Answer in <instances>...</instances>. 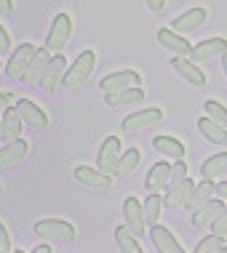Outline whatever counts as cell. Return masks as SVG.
Segmentation results:
<instances>
[{
    "instance_id": "4dcf8cb0",
    "label": "cell",
    "mask_w": 227,
    "mask_h": 253,
    "mask_svg": "<svg viewBox=\"0 0 227 253\" xmlns=\"http://www.w3.org/2000/svg\"><path fill=\"white\" fill-rule=\"evenodd\" d=\"M195 253H227V243L222 240V235H209L195 245Z\"/></svg>"
},
{
    "instance_id": "9c48e42d",
    "label": "cell",
    "mask_w": 227,
    "mask_h": 253,
    "mask_svg": "<svg viewBox=\"0 0 227 253\" xmlns=\"http://www.w3.org/2000/svg\"><path fill=\"white\" fill-rule=\"evenodd\" d=\"M75 179L83 184V187L96 189V192H107L110 184H113V176H107L105 170H99V168H88V166L75 168Z\"/></svg>"
},
{
    "instance_id": "7a4b0ae2",
    "label": "cell",
    "mask_w": 227,
    "mask_h": 253,
    "mask_svg": "<svg viewBox=\"0 0 227 253\" xmlns=\"http://www.w3.org/2000/svg\"><path fill=\"white\" fill-rule=\"evenodd\" d=\"M70 32H72V19L67 13H57L51 22V30L46 35V48L51 53H61V48L67 45L70 40Z\"/></svg>"
},
{
    "instance_id": "d6a6232c",
    "label": "cell",
    "mask_w": 227,
    "mask_h": 253,
    "mask_svg": "<svg viewBox=\"0 0 227 253\" xmlns=\"http://www.w3.org/2000/svg\"><path fill=\"white\" fill-rule=\"evenodd\" d=\"M182 179H187V166H184V160H174V166H171V187L174 184H179Z\"/></svg>"
},
{
    "instance_id": "d6986e66",
    "label": "cell",
    "mask_w": 227,
    "mask_h": 253,
    "mask_svg": "<svg viewBox=\"0 0 227 253\" xmlns=\"http://www.w3.org/2000/svg\"><path fill=\"white\" fill-rule=\"evenodd\" d=\"M158 43H161L163 48H169L174 56H190L192 53V45L174 30H158Z\"/></svg>"
},
{
    "instance_id": "f546056e",
    "label": "cell",
    "mask_w": 227,
    "mask_h": 253,
    "mask_svg": "<svg viewBox=\"0 0 227 253\" xmlns=\"http://www.w3.org/2000/svg\"><path fill=\"white\" fill-rule=\"evenodd\" d=\"M139 157H142V155H139V149H136V147H128L126 152L120 155L118 173H115V176H118V179H123V176L134 173V170H136V166H139Z\"/></svg>"
},
{
    "instance_id": "4fadbf2b",
    "label": "cell",
    "mask_w": 227,
    "mask_h": 253,
    "mask_svg": "<svg viewBox=\"0 0 227 253\" xmlns=\"http://www.w3.org/2000/svg\"><path fill=\"white\" fill-rule=\"evenodd\" d=\"M171 67H174V70L179 72L190 85H195V88L206 85V75L201 72V67H198L190 56H174V59H171Z\"/></svg>"
},
{
    "instance_id": "4316f807",
    "label": "cell",
    "mask_w": 227,
    "mask_h": 253,
    "mask_svg": "<svg viewBox=\"0 0 227 253\" xmlns=\"http://www.w3.org/2000/svg\"><path fill=\"white\" fill-rule=\"evenodd\" d=\"M227 173V152H217L214 157H209V160L201 166V176L203 179H211L214 181L217 176Z\"/></svg>"
},
{
    "instance_id": "8d00e7d4",
    "label": "cell",
    "mask_w": 227,
    "mask_h": 253,
    "mask_svg": "<svg viewBox=\"0 0 227 253\" xmlns=\"http://www.w3.org/2000/svg\"><path fill=\"white\" fill-rule=\"evenodd\" d=\"M11 11H13V3H11V0H0V16L8 19Z\"/></svg>"
},
{
    "instance_id": "7c38bea8",
    "label": "cell",
    "mask_w": 227,
    "mask_h": 253,
    "mask_svg": "<svg viewBox=\"0 0 227 253\" xmlns=\"http://www.w3.org/2000/svg\"><path fill=\"white\" fill-rule=\"evenodd\" d=\"M123 216H126V227L134 232V235H142L147 229L144 224V205L136 200V197H126L123 200Z\"/></svg>"
},
{
    "instance_id": "7402d4cb",
    "label": "cell",
    "mask_w": 227,
    "mask_h": 253,
    "mask_svg": "<svg viewBox=\"0 0 227 253\" xmlns=\"http://www.w3.org/2000/svg\"><path fill=\"white\" fill-rule=\"evenodd\" d=\"M198 131L206 141H211V144H219V147H227V128L219 126L217 120H211L209 115L206 118L198 120Z\"/></svg>"
},
{
    "instance_id": "2e32d148",
    "label": "cell",
    "mask_w": 227,
    "mask_h": 253,
    "mask_svg": "<svg viewBox=\"0 0 227 253\" xmlns=\"http://www.w3.org/2000/svg\"><path fill=\"white\" fill-rule=\"evenodd\" d=\"M27 147L22 139H16V141H8V144H3V149H0V168L3 170H11V168H16L19 163L27 157Z\"/></svg>"
},
{
    "instance_id": "9a60e30c",
    "label": "cell",
    "mask_w": 227,
    "mask_h": 253,
    "mask_svg": "<svg viewBox=\"0 0 227 253\" xmlns=\"http://www.w3.org/2000/svg\"><path fill=\"white\" fill-rule=\"evenodd\" d=\"M203 22H206V8H190L171 22V30L179 32V35H190V32H195Z\"/></svg>"
},
{
    "instance_id": "ba28073f",
    "label": "cell",
    "mask_w": 227,
    "mask_h": 253,
    "mask_svg": "<svg viewBox=\"0 0 227 253\" xmlns=\"http://www.w3.org/2000/svg\"><path fill=\"white\" fill-rule=\"evenodd\" d=\"M48 64H51V51L46 48H38L35 53H32V59H30V67H27V72H24V83L27 85H40V80H43V75L48 70Z\"/></svg>"
},
{
    "instance_id": "e575fe53",
    "label": "cell",
    "mask_w": 227,
    "mask_h": 253,
    "mask_svg": "<svg viewBox=\"0 0 227 253\" xmlns=\"http://www.w3.org/2000/svg\"><path fill=\"white\" fill-rule=\"evenodd\" d=\"M0 251L11 253V235H8V227H5V224H0Z\"/></svg>"
},
{
    "instance_id": "5b68a950",
    "label": "cell",
    "mask_w": 227,
    "mask_h": 253,
    "mask_svg": "<svg viewBox=\"0 0 227 253\" xmlns=\"http://www.w3.org/2000/svg\"><path fill=\"white\" fill-rule=\"evenodd\" d=\"M139 85H142V78H139V72H134V70H120V72L105 75V78L99 80L102 93H115V91H126V88H139Z\"/></svg>"
},
{
    "instance_id": "603a6c76",
    "label": "cell",
    "mask_w": 227,
    "mask_h": 253,
    "mask_svg": "<svg viewBox=\"0 0 227 253\" xmlns=\"http://www.w3.org/2000/svg\"><path fill=\"white\" fill-rule=\"evenodd\" d=\"M144 101V91L142 88H126V91H115V93H105V104L107 107H134Z\"/></svg>"
},
{
    "instance_id": "60d3db41",
    "label": "cell",
    "mask_w": 227,
    "mask_h": 253,
    "mask_svg": "<svg viewBox=\"0 0 227 253\" xmlns=\"http://www.w3.org/2000/svg\"><path fill=\"white\" fill-rule=\"evenodd\" d=\"M8 104H11V93H0V107L8 109Z\"/></svg>"
},
{
    "instance_id": "30bf717a",
    "label": "cell",
    "mask_w": 227,
    "mask_h": 253,
    "mask_svg": "<svg viewBox=\"0 0 227 253\" xmlns=\"http://www.w3.org/2000/svg\"><path fill=\"white\" fill-rule=\"evenodd\" d=\"M222 213H225V203H222V197H219V200H214V197H211V200H209V203H203L198 211H192V227L206 229V227H211V224H214Z\"/></svg>"
},
{
    "instance_id": "52a82bcc",
    "label": "cell",
    "mask_w": 227,
    "mask_h": 253,
    "mask_svg": "<svg viewBox=\"0 0 227 253\" xmlns=\"http://www.w3.org/2000/svg\"><path fill=\"white\" fill-rule=\"evenodd\" d=\"M35 51L38 48L32 43H22L8 56V61H5V75H8V78H24V72H27V67H30V59Z\"/></svg>"
},
{
    "instance_id": "cb8c5ba5",
    "label": "cell",
    "mask_w": 227,
    "mask_h": 253,
    "mask_svg": "<svg viewBox=\"0 0 227 253\" xmlns=\"http://www.w3.org/2000/svg\"><path fill=\"white\" fill-rule=\"evenodd\" d=\"M153 149L161 152L163 157H171V160H184V144L179 139H171V136H155L153 139Z\"/></svg>"
},
{
    "instance_id": "1f68e13d",
    "label": "cell",
    "mask_w": 227,
    "mask_h": 253,
    "mask_svg": "<svg viewBox=\"0 0 227 253\" xmlns=\"http://www.w3.org/2000/svg\"><path fill=\"white\" fill-rule=\"evenodd\" d=\"M203 109H206V115H209L211 120H217L219 126H225L227 128V107H222L219 101H214V99H209L203 104Z\"/></svg>"
},
{
    "instance_id": "d590c367",
    "label": "cell",
    "mask_w": 227,
    "mask_h": 253,
    "mask_svg": "<svg viewBox=\"0 0 227 253\" xmlns=\"http://www.w3.org/2000/svg\"><path fill=\"white\" fill-rule=\"evenodd\" d=\"M8 48H11V35H8V30H5V27H0V51L8 53Z\"/></svg>"
},
{
    "instance_id": "f35d334b",
    "label": "cell",
    "mask_w": 227,
    "mask_h": 253,
    "mask_svg": "<svg viewBox=\"0 0 227 253\" xmlns=\"http://www.w3.org/2000/svg\"><path fill=\"white\" fill-rule=\"evenodd\" d=\"M217 197L227 200V181H219V184H217Z\"/></svg>"
},
{
    "instance_id": "83f0119b",
    "label": "cell",
    "mask_w": 227,
    "mask_h": 253,
    "mask_svg": "<svg viewBox=\"0 0 227 253\" xmlns=\"http://www.w3.org/2000/svg\"><path fill=\"white\" fill-rule=\"evenodd\" d=\"M142 205H144V224H147V227H155L158 218H161L163 197L158 195V192H150V195H147V200H144Z\"/></svg>"
},
{
    "instance_id": "8992f818",
    "label": "cell",
    "mask_w": 227,
    "mask_h": 253,
    "mask_svg": "<svg viewBox=\"0 0 227 253\" xmlns=\"http://www.w3.org/2000/svg\"><path fill=\"white\" fill-rule=\"evenodd\" d=\"M163 123V109L158 107H144V109H136L131 112L126 120H123V128L126 131H142V128H155Z\"/></svg>"
},
{
    "instance_id": "6da1fadb",
    "label": "cell",
    "mask_w": 227,
    "mask_h": 253,
    "mask_svg": "<svg viewBox=\"0 0 227 253\" xmlns=\"http://www.w3.org/2000/svg\"><path fill=\"white\" fill-rule=\"evenodd\" d=\"M94 67H96V53L94 51H80L78 59L67 67L64 78H61V85H64V88H80V85H86V80L91 78Z\"/></svg>"
},
{
    "instance_id": "44dd1931",
    "label": "cell",
    "mask_w": 227,
    "mask_h": 253,
    "mask_svg": "<svg viewBox=\"0 0 227 253\" xmlns=\"http://www.w3.org/2000/svg\"><path fill=\"white\" fill-rule=\"evenodd\" d=\"M169 181H171V166L169 163H155V166L147 170V179H144L147 192H163V189L169 187Z\"/></svg>"
},
{
    "instance_id": "3957f363",
    "label": "cell",
    "mask_w": 227,
    "mask_h": 253,
    "mask_svg": "<svg viewBox=\"0 0 227 253\" xmlns=\"http://www.w3.org/2000/svg\"><path fill=\"white\" fill-rule=\"evenodd\" d=\"M35 235H40L43 240H64V243H72L75 237H78L72 224L61 221V218H43V221H38Z\"/></svg>"
},
{
    "instance_id": "ffe728a7",
    "label": "cell",
    "mask_w": 227,
    "mask_h": 253,
    "mask_svg": "<svg viewBox=\"0 0 227 253\" xmlns=\"http://www.w3.org/2000/svg\"><path fill=\"white\" fill-rule=\"evenodd\" d=\"M225 48H227V40H222V38H209V40H203V43H195V45H192L190 59H192V61H209V59H214V56H222Z\"/></svg>"
},
{
    "instance_id": "74e56055",
    "label": "cell",
    "mask_w": 227,
    "mask_h": 253,
    "mask_svg": "<svg viewBox=\"0 0 227 253\" xmlns=\"http://www.w3.org/2000/svg\"><path fill=\"white\" fill-rule=\"evenodd\" d=\"M147 8L153 11V13H158V11L166 8V0H147Z\"/></svg>"
},
{
    "instance_id": "8fae6325",
    "label": "cell",
    "mask_w": 227,
    "mask_h": 253,
    "mask_svg": "<svg viewBox=\"0 0 227 253\" xmlns=\"http://www.w3.org/2000/svg\"><path fill=\"white\" fill-rule=\"evenodd\" d=\"M22 123H24V118L19 115L16 107L5 109V112H3V123H0V139H3V144L22 139Z\"/></svg>"
},
{
    "instance_id": "f1b7e54d",
    "label": "cell",
    "mask_w": 227,
    "mask_h": 253,
    "mask_svg": "<svg viewBox=\"0 0 227 253\" xmlns=\"http://www.w3.org/2000/svg\"><path fill=\"white\" fill-rule=\"evenodd\" d=\"M115 243H118V248L123 253H142V245L136 243V237H134V232L123 224V227L115 229Z\"/></svg>"
},
{
    "instance_id": "836d02e7",
    "label": "cell",
    "mask_w": 227,
    "mask_h": 253,
    "mask_svg": "<svg viewBox=\"0 0 227 253\" xmlns=\"http://www.w3.org/2000/svg\"><path fill=\"white\" fill-rule=\"evenodd\" d=\"M211 232H214V235H222V237L227 235V208H225V213L211 224Z\"/></svg>"
},
{
    "instance_id": "277c9868",
    "label": "cell",
    "mask_w": 227,
    "mask_h": 253,
    "mask_svg": "<svg viewBox=\"0 0 227 253\" xmlns=\"http://www.w3.org/2000/svg\"><path fill=\"white\" fill-rule=\"evenodd\" d=\"M120 139L118 136H107L105 144L99 149V157H96V168L105 170L107 176H115L118 173V163H120Z\"/></svg>"
},
{
    "instance_id": "d4e9b609",
    "label": "cell",
    "mask_w": 227,
    "mask_h": 253,
    "mask_svg": "<svg viewBox=\"0 0 227 253\" xmlns=\"http://www.w3.org/2000/svg\"><path fill=\"white\" fill-rule=\"evenodd\" d=\"M64 53H54L51 56V64H48V70H46V75H43V80H40V85L46 88V91H54V88L59 85V80L64 78Z\"/></svg>"
},
{
    "instance_id": "ac0fdd59",
    "label": "cell",
    "mask_w": 227,
    "mask_h": 253,
    "mask_svg": "<svg viewBox=\"0 0 227 253\" xmlns=\"http://www.w3.org/2000/svg\"><path fill=\"white\" fill-rule=\"evenodd\" d=\"M16 109H19V115L24 118V123H27L30 128H46V126H48V115L43 112V107L35 104V101L19 99V101H16Z\"/></svg>"
},
{
    "instance_id": "e0dca14e",
    "label": "cell",
    "mask_w": 227,
    "mask_h": 253,
    "mask_svg": "<svg viewBox=\"0 0 227 253\" xmlns=\"http://www.w3.org/2000/svg\"><path fill=\"white\" fill-rule=\"evenodd\" d=\"M150 237H153L155 251H161V253H184V248H182L179 243H176V237L171 235V229L161 227V224L150 227Z\"/></svg>"
},
{
    "instance_id": "b9f144b4",
    "label": "cell",
    "mask_w": 227,
    "mask_h": 253,
    "mask_svg": "<svg viewBox=\"0 0 227 253\" xmlns=\"http://www.w3.org/2000/svg\"><path fill=\"white\" fill-rule=\"evenodd\" d=\"M222 72L227 75V48L222 51Z\"/></svg>"
},
{
    "instance_id": "5bb4252c",
    "label": "cell",
    "mask_w": 227,
    "mask_h": 253,
    "mask_svg": "<svg viewBox=\"0 0 227 253\" xmlns=\"http://www.w3.org/2000/svg\"><path fill=\"white\" fill-rule=\"evenodd\" d=\"M195 187L198 184L192 181V179H182L179 184H174L171 187V192L163 197V205L166 208H171V211H176V208H184L187 205V200L192 197V192H195Z\"/></svg>"
},
{
    "instance_id": "484cf974",
    "label": "cell",
    "mask_w": 227,
    "mask_h": 253,
    "mask_svg": "<svg viewBox=\"0 0 227 253\" xmlns=\"http://www.w3.org/2000/svg\"><path fill=\"white\" fill-rule=\"evenodd\" d=\"M214 195H217V184L211 181V179H203V181L195 187V192H192V197L187 200V205H184V208H187L190 213H192V211H198L203 203H209Z\"/></svg>"
},
{
    "instance_id": "ab89813d",
    "label": "cell",
    "mask_w": 227,
    "mask_h": 253,
    "mask_svg": "<svg viewBox=\"0 0 227 253\" xmlns=\"http://www.w3.org/2000/svg\"><path fill=\"white\" fill-rule=\"evenodd\" d=\"M32 253H51V245L48 243H40V245H35V251Z\"/></svg>"
}]
</instances>
